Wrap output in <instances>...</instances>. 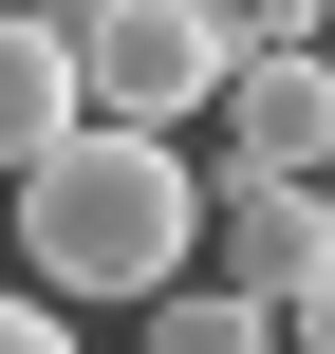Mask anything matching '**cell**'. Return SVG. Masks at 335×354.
I'll list each match as a JSON object with an SVG mask.
<instances>
[{
	"label": "cell",
	"instance_id": "1",
	"mask_svg": "<svg viewBox=\"0 0 335 354\" xmlns=\"http://www.w3.org/2000/svg\"><path fill=\"white\" fill-rule=\"evenodd\" d=\"M205 187L224 168H186L168 131H75L37 187H19V261H37V299H168V280H205Z\"/></svg>",
	"mask_w": 335,
	"mask_h": 354
},
{
	"label": "cell",
	"instance_id": "2",
	"mask_svg": "<svg viewBox=\"0 0 335 354\" xmlns=\"http://www.w3.org/2000/svg\"><path fill=\"white\" fill-rule=\"evenodd\" d=\"M93 112L112 131H168V112H224V75H242V37H224V0H112L93 37Z\"/></svg>",
	"mask_w": 335,
	"mask_h": 354
},
{
	"label": "cell",
	"instance_id": "3",
	"mask_svg": "<svg viewBox=\"0 0 335 354\" xmlns=\"http://www.w3.org/2000/svg\"><path fill=\"white\" fill-rule=\"evenodd\" d=\"M205 280H242L261 317L335 280V187H280V168H224L205 187Z\"/></svg>",
	"mask_w": 335,
	"mask_h": 354
},
{
	"label": "cell",
	"instance_id": "4",
	"mask_svg": "<svg viewBox=\"0 0 335 354\" xmlns=\"http://www.w3.org/2000/svg\"><path fill=\"white\" fill-rule=\"evenodd\" d=\"M224 168L335 187V56H242V75H224Z\"/></svg>",
	"mask_w": 335,
	"mask_h": 354
},
{
	"label": "cell",
	"instance_id": "5",
	"mask_svg": "<svg viewBox=\"0 0 335 354\" xmlns=\"http://www.w3.org/2000/svg\"><path fill=\"white\" fill-rule=\"evenodd\" d=\"M75 131H93V56H75V37L19 0V19H0V187H37Z\"/></svg>",
	"mask_w": 335,
	"mask_h": 354
},
{
	"label": "cell",
	"instance_id": "6",
	"mask_svg": "<svg viewBox=\"0 0 335 354\" xmlns=\"http://www.w3.org/2000/svg\"><path fill=\"white\" fill-rule=\"evenodd\" d=\"M149 354H280V317H261L242 280H168V299H149Z\"/></svg>",
	"mask_w": 335,
	"mask_h": 354
},
{
	"label": "cell",
	"instance_id": "7",
	"mask_svg": "<svg viewBox=\"0 0 335 354\" xmlns=\"http://www.w3.org/2000/svg\"><path fill=\"white\" fill-rule=\"evenodd\" d=\"M0 354H75V317L56 299H0Z\"/></svg>",
	"mask_w": 335,
	"mask_h": 354
},
{
	"label": "cell",
	"instance_id": "8",
	"mask_svg": "<svg viewBox=\"0 0 335 354\" xmlns=\"http://www.w3.org/2000/svg\"><path fill=\"white\" fill-rule=\"evenodd\" d=\"M280 354H335V280H317V299H280Z\"/></svg>",
	"mask_w": 335,
	"mask_h": 354
},
{
	"label": "cell",
	"instance_id": "9",
	"mask_svg": "<svg viewBox=\"0 0 335 354\" xmlns=\"http://www.w3.org/2000/svg\"><path fill=\"white\" fill-rule=\"evenodd\" d=\"M0 243H19V187H0Z\"/></svg>",
	"mask_w": 335,
	"mask_h": 354
}]
</instances>
